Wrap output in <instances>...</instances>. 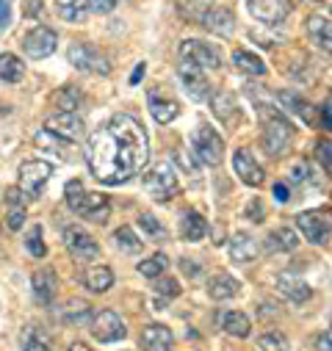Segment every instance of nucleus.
I'll return each mask as SVG.
<instances>
[{
  "label": "nucleus",
  "mask_w": 332,
  "mask_h": 351,
  "mask_svg": "<svg viewBox=\"0 0 332 351\" xmlns=\"http://www.w3.org/2000/svg\"><path fill=\"white\" fill-rule=\"evenodd\" d=\"M20 346H23V351H50L53 340L42 326H25L20 335Z\"/></svg>",
  "instance_id": "nucleus-28"
},
{
  "label": "nucleus",
  "mask_w": 332,
  "mask_h": 351,
  "mask_svg": "<svg viewBox=\"0 0 332 351\" xmlns=\"http://www.w3.org/2000/svg\"><path fill=\"white\" fill-rule=\"evenodd\" d=\"M139 227L150 235V238H155V241H161V238H166V230L158 224V219L152 216V213H141L139 216Z\"/></svg>",
  "instance_id": "nucleus-39"
},
{
  "label": "nucleus",
  "mask_w": 332,
  "mask_h": 351,
  "mask_svg": "<svg viewBox=\"0 0 332 351\" xmlns=\"http://www.w3.org/2000/svg\"><path fill=\"white\" fill-rule=\"evenodd\" d=\"M238 291H241V282H238L235 277H230V274H216V277H211V282H208V293H211V299H216V302L233 299Z\"/></svg>",
  "instance_id": "nucleus-26"
},
{
  "label": "nucleus",
  "mask_w": 332,
  "mask_h": 351,
  "mask_svg": "<svg viewBox=\"0 0 332 351\" xmlns=\"http://www.w3.org/2000/svg\"><path fill=\"white\" fill-rule=\"evenodd\" d=\"M180 58L189 61V64H194V66H200V69H216L222 64L219 50L211 47L208 42H200V39L180 42Z\"/></svg>",
  "instance_id": "nucleus-10"
},
{
  "label": "nucleus",
  "mask_w": 332,
  "mask_h": 351,
  "mask_svg": "<svg viewBox=\"0 0 332 351\" xmlns=\"http://www.w3.org/2000/svg\"><path fill=\"white\" fill-rule=\"evenodd\" d=\"M202 25H205L211 34H216V36H233V31H235V17H233L230 9H208V12L202 14Z\"/></svg>",
  "instance_id": "nucleus-21"
},
{
  "label": "nucleus",
  "mask_w": 332,
  "mask_h": 351,
  "mask_svg": "<svg viewBox=\"0 0 332 351\" xmlns=\"http://www.w3.org/2000/svg\"><path fill=\"white\" fill-rule=\"evenodd\" d=\"M144 191H147L155 202H166V199L178 197L180 183H178V174L172 171V166L166 163V160H161V163H155L150 171H144Z\"/></svg>",
  "instance_id": "nucleus-4"
},
{
  "label": "nucleus",
  "mask_w": 332,
  "mask_h": 351,
  "mask_svg": "<svg viewBox=\"0 0 332 351\" xmlns=\"http://www.w3.org/2000/svg\"><path fill=\"white\" fill-rule=\"evenodd\" d=\"M172 346H175V337L163 324L144 326V332H141V348L144 351H172Z\"/></svg>",
  "instance_id": "nucleus-19"
},
{
  "label": "nucleus",
  "mask_w": 332,
  "mask_h": 351,
  "mask_svg": "<svg viewBox=\"0 0 332 351\" xmlns=\"http://www.w3.org/2000/svg\"><path fill=\"white\" fill-rule=\"evenodd\" d=\"M86 160L100 183L122 186L136 174H141L150 160L147 130L136 117L117 114L92 136Z\"/></svg>",
  "instance_id": "nucleus-1"
},
{
  "label": "nucleus",
  "mask_w": 332,
  "mask_h": 351,
  "mask_svg": "<svg viewBox=\"0 0 332 351\" xmlns=\"http://www.w3.org/2000/svg\"><path fill=\"white\" fill-rule=\"evenodd\" d=\"M25 246H28V252H31L34 257H45V254H47V249H45V243H42V227H34V232H31L28 241H25Z\"/></svg>",
  "instance_id": "nucleus-44"
},
{
  "label": "nucleus",
  "mask_w": 332,
  "mask_h": 351,
  "mask_svg": "<svg viewBox=\"0 0 332 351\" xmlns=\"http://www.w3.org/2000/svg\"><path fill=\"white\" fill-rule=\"evenodd\" d=\"M64 197H67L69 210H75L78 216L89 219V221H97V224L108 221V213H111L108 199L103 194H89L86 189H83L80 180H69L67 189H64Z\"/></svg>",
  "instance_id": "nucleus-3"
},
{
  "label": "nucleus",
  "mask_w": 332,
  "mask_h": 351,
  "mask_svg": "<svg viewBox=\"0 0 332 351\" xmlns=\"http://www.w3.org/2000/svg\"><path fill=\"white\" fill-rule=\"evenodd\" d=\"M316 158L324 166V171L332 174V141H318L316 144Z\"/></svg>",
  "instance_id": "nucleus-41"
},
{
  "label": "nucleus",
  "mask_w": 332,
  "mask_h": 351,
  "mask_svg": "<svg viewBox=\"0 0 332 351\" xmlns=\"http://www.w3.org/2000/svg\"><path fill=\"white\" fill-rule=\"evenodd\" d=\"M31 288H34V299H36L42 307H47V304L56 299V274H53L50 269L36 271L34 280H31Z\"/></svg>",
  "instance_id": "nucleus-25"
},
{
  "label": "nucleus",
  "mask_w": 332,
  "mask_h": 351,
  "mask_svg": "<svg viewBox=\"0 0 332 351\" xmlns=\"http://www.w3.org/2000/svg\"><path fill=\"white\" fill-rule=\"evenodd\" d=\"M67 58L75 69H83V72H97V75H108L111 72V64L108 58L89 42H78L67 50Z\"/></svg>",
  "instance_id": "nucleus-7"
},
{
  "label": "nucleus",
  "mask_w": 332,
  "mask_h": 351,
  "mask_svg": "<svg viewBox=\"0 0 332 351\" xmlns=\"http://www.w3.org/2000/svg\"><path fill=\"white\" fill-rule=\"evenodd\" d=\"M64 321H67V324L92 321V310H89V304H83V302H69V307H67V313H64Z\"/></svg>",
  "instance_id": "nucleus-37"
},
{
  "label": "nucleus",
  "mask_w": 332,
  "mask_h": 351,
  "mask_svg": "<svg viewBox=\"0 0 332 351\" xmlns=\"http://www.w3.org/2000/svg\"><path fill=\"white\" fill-rule=\"evenodd\" d=\"M261 122H263V147L269 149V155L280 158L288 155L291 144H294V125L272 106H261Z\"/></svg>",
  "instance_id": "nucleus-2"
},
{
  "label": "nucleus",
  "mask_w": 332,
  "mask_h": 351,
  "mask_svg": "<svg viewBox=\"0 0 332 351\" xmlns=\"http://www.w3.org/2000/svg\"><path fill=\"white\" fill-rule=\"evenodd\" d=\"M56 106L61 108V111H72V108H78L80 106V92L75 89V86H64L61 92H56Z\"/></svg>",
  "instance_id": "nucleus-36"
},
{
  "label": "nucleus",
  "mask_w": 332,
  "mask_h": 351,
  "mask_svg": "<svg viewBox=\"0 0 332 351\" xmlns=\"http://www.w3.org/2000/svg\"><path fill=\"white\" fill-rule=\"evenodd\" d=\"M194 155L205 166H219L222 158H224V141H222V136L211 125H205V122L194 130Z\"/></svg>",
  "instance_id": "nucleus-6"
},
{
  "label": "nucleus",
  "mask_w": 332,
  "mask_h": 351,
  "mask_svg": "<svg viewBox=\"0 0 332 351\" xmlns=\"http://www.w3.org/2000/svg\"><path fill=\"white\" fill-rule=\"evenodd\" d=\"M246 219H249V221H255V224H261V221L266 219V210H263L261 199H252V202L246 205Z\"/></svg>",
  "instance_id": "nucleus-46"
},
{
  "label": "nucleus",
  "mask_w": 332,
  "mask_h": 351,
  "mask_svg": "<svg viewBox=\"0 0 332 351\" xmlns=\"http://www.w3.org/2000/svg\"><path fill=\"white\" fill-rule=\"evenodd\" d=\"M64 243L72 252V257H78V260H97V254H100L97 241L86 230H80L75 224L64 227Z\"/></svg>",
  "instance_id": "nucleus-12"
},
{
  "label": "nucleus",
  "mask_w": 332,
  "mask_h": 351,
  "mask_svg": "<svg viewBox=\"0 0 332 351\" xmlns=\"http://www.w3.org/2000/svg\"><path fill=\"white\" fill-rule=\"evenodd\" d=\"M246 9L263 25H280L291 14L294 3L291 0H246Z\"/></svg>",
  "instance_id": "nucleus-9"
},
{
  "label": "nucleus",
  "mask_w": 332,
  "mask_h": 351,
  "mask_svg": "<svg viewBox=\"0 0 332 351\" xmlns=\"http://www.w3.org/2000/svg\"><path fill=\"white\" fill-rule=\"evenodd\" d=\"M92 335L100 343H114V340H122L128 329H125V321L114 310H100L92 315Z\"/></svg>",
  "instance_id": "nucleus-11"
},
{
  "label": "nucleus",
  "mask_w": 332,
  "mask_h": 351,
  "mask_svg": "<svg viewBox=\"0 0 332 351\" xmlns=\"http://www.w3.org/2000/svg\"><path fill=\"white\" fill-rule=\"evenodd\" d=\"M277 291H280L288 302H294V304H305V302H310V296H313L310 285H307L302 277L288 274V271L277 277Z\"/></svg>",
  "instance_id": "nucleus-17"
},
{
  "label": "nucleus",
  "mask_w": 332,
  "mask_h": 351,
  "mask_svg": "<svg viewBox=\"0 0 332 351\" xmlns=\"http://www.w3.org/2000/svg\"><path fill=\"white\" fill-rule=\"evenodd\" d=\"M155 291H158V296H163L166 302H169V299H175V296H180V282L178 280H161L158 285H155Z\"/></svg>",
  "instance_id": "nucleus-42"
},
{
  "label": "nucleus",
  "mask_w": 332,
  "mask_h": 351,
  "mask_svg": "<svg viewBox=\"0 0 332 351\" xmlns=\"http://www.w3.org/2000/svg\"><path fill=\"white\" fill-rule=\"evenodd\" d=\"M316 351H332V324H329V329L316 340Z\"/></svg>",
  "instance_id": "nucleus-48"
},
{
  "label": "nucleus",
  "mask_w": 332,
  "mask_h": 351,
  "mask_svg": "<svg viewBox=\"0 0 332 351\" xmlns=\"http://www.w3.org/2000/svg\"><path fill=\"white\" fill-rule=\"evenodd\" d=\"M180 266H183V271H186V274H191V277L200 271V269L194 266V260H180Z\"/></svg>",
  "instance_id": "nucleus-53"
},
{
  "label": "nucleus",
  "mask_w": 332,
  "mask_h": 351,
  "mask_svg": "<svg viewBox=\"0 0 332 351\" xmlns=\"http://www.w3.org/2000/svg\"><path fill=\"white\" fill-rule=\"evenodd\" d=\"M150 114L158 125H169L180 117V106L172 97H161L158 92H150Z\"/></svg>",
  "instance_id": "nucleus-20"
},
{
  "label": "nucleus",
  "mask_w": 332,
  "mask_h": 351,
  "mask_svg": "<svg viewBox=\"0 0 332 351\" xmlns=\"http://www.w3.org/2000/svg\"><path fill=\"white\" fill-rule=\"evenodd\" d=\"M211 108H213V117L216 119H222L227 128H233V125H238V108H235V100H233V95L230 92H216L213 97H211Z\"/></svg>",
  "instance_id": "nucleus-24"
},
{
  "label": "nucleus",
  "mask_w": 332,
  "mask_h": 351,
  "mask_svg": "<svg viewBox=\"0 0 332 351\" xmlns=\"http://www.w3.org/2000/svg\"><path fill=\"white\" fill-rule=\"evenodd\" d=\"M178 75H180L183 89L189 92L191 100H205V97H211V86H208L205 69H200V66H194V64H189V61H180Z\"/></svg>",
  "instance_id": "nucleus-15"
},
{
  "label": "nucleus",
  "mask_w": 332,
  "mask_h": 351,
  "mask_svg": "<svg viewBox=\"0 0 332 351\" xmlns=\"http://www.w3.org/2000/svg\"><path fill=\"white\" fill-rule=\"evenodd\" d=\"M258 348L261 351H288V340L280 332H269V335L258 337Z\"/></svg>",
  "instance_id": "nucleus-38"
},
{
  "label": "nucleus",
  "mask_w": 332,
  "mask_h": 351,
  "mask_svg": "<svg viewBox=\"0 0 332 351\" xmlns=\"http://www.w3.org/2000/svg\"><path fill=\"white\" fill-rule=\"evenodd\" d=\"M266 246H269L272 252H294V249L299 246V235H296L294 230H288V227H280V230L269 232Z\"/></svg>",
  "instance_id": "nucleus-31"
},
{
  "label": "nucleus",
  "mask_w": 332,
  "mask_h": 351,
  "mask_svg": "<svg viewBox=\"0 0 332 351\" xmlns=\"http://www.w3.org/2000/svg\"><path fill=\"white\" fill-rule=\"evenodd\" d=\"M45 130H47V133H53L56 138L78 141V138L83 136V119H80L75 111H58V114L47 117Z\"/></svg>",
  "instance_id": "nucleus-13"
},
{
  "label": "nucleus",
  "mask_w": 332,
  "mask_h": 351,
  "mask_svg": "<svg viewBox=\"0 0 332 351\" xmlns=\"http://www.w3.org/2000/svg\"><path fill=\"white\" fill-rule=\"evenodd\" d=\"M53 174V163L47 160H25L20 166V191L28 194V199H36L45 189V183Z\"/></svg>",
  "instance_id": "nucleus-8"
},
{
  "label": "nucleus",
  "mask_w": 332,
  "mask_h": 351,
  "mask_svg": "<svg viewBox=\"0 0 332 351\" xmlns=\"http://www.w3.org/2000/svg\"><path fill=\"white\" fill-rule=\"evenodd\" d=\"M274 199H277V202H288V199H291V191H288L285 183H277V186H274Z\"/></svg>",
  "instance_id": "nucleus-50"
},
{
  "label": "nucleus",
  "mask_w": 332,
  "mask_h": 351,
  "mask_svg": "<svg viewBox=\"0 0 332 351\" xmlns=\"http://www.w3.org/2000/svg\"><path fill=\"white\" fill-rule=\"evenodd\" d=\"M255 254H258V243H255V238L249 232H235L230 238V257H233V263L244 266V263L255 260Z\"/></svg>",
  "instance_id": "nucleus-23"
},
{
  "label": "nucleus",
  "mask_w": 332,
  "mask_h": 351,
  "mask_svg": "<svg viewBox=\"0 0 332 351\" xmlns=\"http://www.w3.org/2000/svg\"><path fill=\"white\" fill-rule=\"evenodd\" d=\"M12 23V3L9 0H0V31Z\"/></svg>",
  "instance_id": "nucleus-47"
},
{
  "label": "nucleus",
  "mask_w": 332,
  "mask_h": 351,
  "mask_svg": "<svg viewBox=\"0 0 332 351\" xmlns=\"http://www.w3.org/2000/svg\"><path fill=\"white\" fill-rule=\"evenodd\" d=\"M178 160L183 163V169H186V171H194V163H191V158H186V152H183V149H178Z\"/></svg>",
  "instance_id": "nucleus-52"
},
{
  "label": "nucleus",
  "mask_w": 332,
  "mask_h": 351,
  "mask_svg": "<svg viewBox=\"0 0 332 351\" xmlns=\"http://www.w3.org/2000/svg\"><path fill=\"white\" fill-rule=\"evenodd\" d=\"M233 64L241 69V72H246V75H266V64L258 58V56H252L249 50H235L233 53Z\"/></svg>",
  "instance_id": "nucleus-33"
},
{
  "label": "nucleus",
  "mask_w": 332,
  "mask_h": 351,
  "mask_svg": "<svg viewBox=\"0 0 332 351\" xmlns=\"http://www.w3.org/2000/svg\"><path fill=\"white\" fill-rule=\"evenodd\" d=\"M233 169H235V174L241 178V183H246V186H261L263 183V166L255 160V155L249 152V149H238L235 155H233Z\"/></svg>",
  "instance_id": "nucleus-16"
},
{
  "label": "nucleus",
  "mask_w": 332,
  "mask_h": 351,
  "mask_svg": "<svg viewBox=\"0 0 332 351\" xmlns=\"http://www.w3.org/2000/svg\"><path fill=\"white\" fill-rule=\"evenodd\" d=\"M23 224H25V205H9L6 227H9V230H20Z\"/></svg>",
  "instance_id": "nucleus-43"
},
{
  "label": "nucleus",
  "mask_w": 332,
  "mask_h": 351,
  "mask_svg": "<svg viewBox=\"0 0 332 351\" xmlns=\"http://www.w3.org/2000/svg\"><path fill=\"white\" fill-rule=\"evenodd\" d=\"M166 269H169V257H166L163 252H155L152 257H147L144 263H139V271L150 280H158L161 274H166Z\"/></svg>",
  "instance_id": "nucleus-34"
},
{
  "label": "nucleus",
  "mask_w": 332,
  "mask_h": 351,
  "mask_svg": "<svg viewBox=\"0 0 332 351\" xmlns=\"http://www.w3.org/2000/svg\"><path fill=\"white\" fill-rule=\"evenodd\" d=\"M180 232H183V238H186V241L197 243V241H202V238H205V232H208V221H205L197 210H191V213H186V216H183Z\"/></svg>",
  "instance_id": "nucleus-30"
},
{
  "label": "nucleus",
  "mask_w": 332,
  "mask_h": 351,
  "mask_svg": "<svg viewBox=\"0 0 332 351\" xmlns=\"http://www.w3.org/2000/svg\"><path fill=\"white\" fill-rule=\"evenodd\" d=\"M119 0H86V9L95 12V14H108L117 9Z\"/></svg>",
  "instance_id": "nucleus-45"
},
{
  "label": "nucleus",
  "mask_w": 332,
  "mask_h": 351,
  "mask_svg": "<svg viewBox=\"0 0 332 351\" xmlns=\"http://www.w3.org/2000/svg\"><path fill=\"white\" fill-rule=\"evenodd\" d=\"M56 45H58V36H56V31H50V28H45V25H39V28H34L28 36H25V42H23V50H25V56H31V58H47V56H53L56 53Z\"/></svg>",
  "instance_id": "nucleus-14"
},
{
  "label": "nucleus",
  "mask_w": 332,
  "mask_h": 351,
  "mask_svg": "<svg viewBox=\"0 0 332 351\" xmlns=\"http://www.w3.org/2000/svg\"><path fill=\"white\" fill-rule=\"evenodd\" d=\"M318 119L324 122V128H327V130H332V103H329V106H324V108H318Z\"/></svg>",
  "instance_id": "nucleus-49"
},
{
  "label": "nucleus",
  "mask_w": 332,
  "mask_h": 351,
  "mask_svg": "<svg viewBox=\"0 0 332 351\" xmlns=\"http://www.w3.org/2000/svg\"><path fill=\"white\" fill-rule=\"evenodd\" d=\"M222 329L227 335H233V337H249V332H252V321H249L244 313L233 310V313H227L222 318Z\"/></svg>",
  "instance_id": "nucleus-32"
},
{
  "label": "nucleus",
  "mask_w": 332,
  "mask_h": 351,
  "mask_svg": "<svg viewBox=\"0 0 332 351\" xmlns=\"http://www.w3.org/2000/svg\"><path fill=\"white\" fill-rule=\"evenodd\" d=\"M144 72H147V64H139V66H136V69H133V75H130V83H133V86H136V83H139V80H141V77H144Z\"/></svg>",
  "instance_id": "nucleus-51"
},
{
  "label": "nucleus",
  "mask_w": 332,
  "mask_h": 351,
  "mask_svg": "<svg viewBox=\"0 0 332 351\" xmlns=\"http://www.w3.org/2000/svg\"><path fill=\"white\" fill-rule=\"evenodd\" d=\"M114 241H117V246H119L122 252H128V254L141 252V241L136 238V232H133L130 227H119V230L114 232Z\"/></svg>",
  "instance_id": "nucleus-35"
},
{
  "label": "nucleus",
  "mask_w": 332,
  "mask_h": 351,
  "mask_svg": "<svg viewBox=\"0 0 332 351\" xmlns=\"http://www.w3.org/2000/svg\"><path fill=\"white\" fill-rule=\"evenodd\" d=\"M83 285H86L92 293H106L114 285V271L108 266H92L86 274H83Z\"/></svg>",
  "instance_id": "nucleus-27"
},
{
  "label": "nucleus",
  "mask_w": 332,
  "mask_h": 351,
  "mask_svg": "<svg viewBox=\"0 0 332 351\" xmlns=\"http://www.w3.org/2000/svg\"><path fill=\"white\" fill-rule=\"evenodd\" d=\"M58 14L67 23H83V20H86V6H80V3H61Z\"/></svg>",
  "instance_id": "nucleus-40"
},
{
  "label": "nucleus",
  "mask_w": 332,
  "mask_h": 351,
  "mask_svg": "<svg viewBox=\"0 0 332 351\" xmlns=\"http://www.w3.org/2000/svg\"><path fill=\"white\" fill-rule=\"evenodd\" d=\"M69 351H89V346H86V343H72Z\"/></svg>",
  "instance_id": "nucleus-54"
},
{
  "label": "nucleus",
  "mask_w": 332,
  "mask_h": 351,
  "mask_svg": "<svg viewBox=\"0 0 332 351\" xmlns=\"http://www.w3.org/2000/svg\"><path fill=\"white\" fill-rule=\"evenodd\" d=\"M25 75V64L14 53H0V80L3 83H20Z\"/></svg>",
  "instance_id": "nucleus-29"
},
{
  "label": "nucleus",
  "mask_w": 332,
  "mask_h": 351,
  "mask_svg": "<svg viewBox=\"0 0 332 351\" xmlns=\"http://www.w3.org/2000/svg\"><path fill=\"white\" fill-rule=\"evenodd\" d=\"M296 224L302 230V235L316 243V246H324L329 243V235H332V213L329 210H305L296 216Z\"/></svg>",
  "instance_id": "nucleus-5"
},
{
  "label": "nucleus",
  "mask_w": 332,
  "mask_h": 351,
  "mask_svg": "<svg viewBox=\"0 0 332 351\" xmlns=\"http://www.w3.org/2000/svg\"><path fill=\"white\" fill-rule=\"evenodd\" d=\"M307 36L310 42L321 50V53H329L332 56V20L324 17V14H313L307 20Z\"/></svg>",
  "instance_id": "nucleus-18"
},
{
  "label": "nucleus",
  "mask_w": 332,
  "mask_h": 351,
  "mask_svg": "<svg viewBox=\"0 0 332 351\" xmlns=\"http://www.w3.org/2000/svg\"><path fill=\"white\" fill-rule=\"evenodd\" d=\"M277 100H280L291 114H296L305 125H318V108H313L305 97H299V95H294V92H280Z\"/></svg>",
  "instance_id": "nucleus-22"
}]
</instances>
